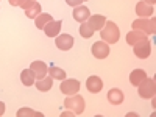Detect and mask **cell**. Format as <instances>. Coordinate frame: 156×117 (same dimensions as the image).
Returning a JSON list of instances; mask_svg holds the SVG:
<instances>
[{"label":"cell","mask_w":156,"mask_h":117,"mask_svg":"<svg viewBox=\"0 0 156 117\" xmlns=\"http://www.w3.org/2000/svg\"><path fill=\"white\" fill-rule=\"evenodd\" d=\"M100 36L101 41H105L106 44H115L120 39V30L117 27V23H114L112 20H106V23L100 30Z\"/></svg>","instance_id":"1"},{"label":"cell","mask_w":156,"mask_h":117,"mask_svg":"<svg viewBox=\"0 0 156 117\" xmlns=\"http://www.w3.org/2000/svg\"><path fill=\"white\" fill-rule=\"evenodd\" d=\"M64 106L67 109H70L72 112H75V115H80L84 112L86 103H84V98L81 95L73 94V95H67V98L64 100Z\"/></svg>","instance_id":"2"},{"label":"cell","mask_w":156,"mask_h":117,"mask_svg":"<svg viewBox=\"0 0 156 117\" xmlns=\"http://www.w3.org/2000/svg\"><path fill=\"white\" fill-rule=\"evenodd\" d=\"M133 30H140L144 31L147 36L148 34H154L156 28H154V17L148 19V17H140V19H136L133 23H131Z\"/></svg>","instance_id":"3"},{"label":"cell","mask_w":156,"mask_h":117,"mask_svg":"<svg viewBox=\"0 0 156 117\" xmlns=\"http://www.w3.org/2000/svg\"><path fill=\"white\" fill-rule=\"evenodd\" d=\"M137 90H139V95L142 98H154V94H156V83L153 78H145L139 86H137Z\"/></svg>","instance_id":"4"},{"label":"cell","mask_w":156,"mask_h":117,"mask_svg":"<svg viewBox=\"0 0 156 117\" xmlns=\"http://www.w3.org/2000/svg\"><path fill=\"white\" fill-rule=\"evenodd\" d=\"M133 51H134V55L139 58V59H145L150 56L151 53V44H150V39L145 37V39H142V41H139L137 44L133 45Z\"/></svg>","instance_id":"5"},{"label":"cell","mask_w":156,"mask_h":117,"mask_svg":"<svg viewBox=\"0 0 156 117\" xmlns=\"http://www.w3.org/2000/svg\"><path fill=\"white\" fill-rule=\"evenodd\" d=\"M61 92L64 95H73V94H78V90H80V81L75 80V78H64L61 81Z\"/></svg>","instance_id":"6"},{"label":"cell","mask_w":156,"mask_h":117,"mask_svg":"<svg viewBox=\"0 0 156 117\" xmlns=\"http://www.w3.org/2000/svg\"><path fill=\"white\" fill-rule=\"evenodd\" d=\"M90 51H92L94 58L97 59H105L109 56V44H106L105 41H98L92 45V48H90Z\"/></svg>","instance_id":"7"},{"label":"cell","mask_w":156,"mask_h":117,"mask_svg":"<svg viewBox=\"0 0 156 117\" xmlns=\"http://www.w3.org/2000/svg\"><path fill=\"white\" fill-rule=\"evenodd\" d=\"M55 45H56L59 50H62V51H67V50H70L72 45H73V37H72L70 34H67V33L58 34V36L55 37Z\"/></svg>","instance_id":"8"},{"label":"cell","mask_w":156,"mask_h":117,"mask_svg":"<svg viewBox=\"0 0 156 117\" xmlns=\"http://www.w3.org/2000/svg\"><path fill=\"white\" fill-rule=\"evenodd\" d=\"M86 89L89 90V92H92V94L101 92V89H103V81H101V78L97 76V75H90L87 80H86Z\"/></svg>","instance_id":"9"},{"label":"cell","mask_w":156,"mask_h":117,"mask_svg":"<svg viewBox=\"0 0 156 117\" xmlns=\"http://www.w3.org/2000/svg\"><path fill=\"white\" fill-rule=\"evenodd\" d=\"M30 70L34 73L36 80H41L45 75H48V67L44 61H33L31 66H30Z\"/></svg>","instance_id":"10"},{"label":"cell","mask_w":156,"mask_h":117,"mask_svg":"<svg viewBox=\"0 0 156 117\" xmlns=\"http://www.w3.org/2000/svg\"><path fill=\"white\" fill-rule=\"evenodd\" d=\"M72 16H73V19H75L76 22H87V19L90 17V11H89L87 6L80 5V6H75V8H73Z\"/></svg>","instance_id":"11"},{"label":"cell","mask_w":156,"mask_h":117,"mask_svg":"<svg viewBox=\"0 0 156 117\" xmlns=\"http://www.w3.org/2000/svg\"><path fill=\"white\" fill-rule=\"evenodd\" d=\"M61 25H62L61 20H51V22H48V23L45 25L42 30H44L45 36H48V37H56V36L59 34V31H61Z\"/></svg>","instance_id":"12"},{"label":"cell","mask_w":156,"mask_h":117,"mask_svg":"<svg viewBox=\"0 0 156 117\" xmlns=\"http://www.w3.org/2000/svg\"><path fill=\"white\" fill-rule=\"evenodd\" d=\"M87 23L94 31H100L103 28V25L106 23V17L101 16V14H94V16L90 14V17L87 19Z\"/></svg>","instance_id":"13"},{"label":"cell","mask_w":156,"mask_h":117,"mask_svg":"<svg viewBox=\"0 0 156 117\" xmlns=\"http://www.w3.org/2000/svg\"><path fill=\"white\" fill-rule=\"evenodd\" d=\"M153 12H154L153 5L145 3L144 0L136 5V14H137L139 17H150V16H153Z\"/></svg>","instance_id":"14"},{"label":"cell","mask_w":156,"mask_h":117,"mask_svg":"<svg viewBox=\"0 0 156 117\" xmlns=\"http://www.w3.org/2000/svg\"><path fill=\"white\" fill-rule=\"evenodd\" d=\"M145 37H148L144 31H140V30H131L128 34H126V44L128 45H134V44H137L139 41H142V39H145Z\"/></svg>","instance_id":"15"},{"label":"cell","mask_w":156,"mask_h":117,"mask_svg":"<svg viewBox=\"0 0 156 117\" xmlns=\"http://www.w3.org/2000/svg\"><path fill=\"white\" fill-rule=\"evenodd\" d=\"M34 86L37 87V90H41V92H48V90L51 89V86H53V78H51L50 75H45L44 78H41V80L34 81Z\"/></svg>","instance_id":"16"},{"label":"cell","mask_w":156,"mask_h":117,"mask_svg":"<svg viewBox=\"0 0 156 117\" xmlns=\"http://www.w3.org/2000/svg\"><path fill=\"white\" fill-rule=\"evenodd\" d=\"M147 78V73H145V70H142V69H134L131 73H129V83H131L133 86H139L142 81H144Z\"/></svg>","instance_id":"17"},{"label":"cell","mask_w":156,"mask_h":117,"mask_svg":"<svg viewBox=\"0 0 156 117\" xmlns=\"http://www.w3.org/2000/svg\"><path fill=\"white\" fill-rule=\"evenodd\" d=\"M106 97H108V101L111 103V105H120V103L123 101V92L117 87H112Z\"/></svg>","instance_id":"18"},{"label":"cell","mask_w":156,"mask_h":117,"mask_svg":"<svg viewBox=\"0 0 156 117\" xmlns=\"http://www.w3.org/2000/svg\"><path fill=\"white\" fill-rule=\"evenodd\" d=\"M20 81H22L23 86H33L34 81H36V76L30 69H23L20 72Z\"/></svg>","instance_id":"19"},{"label":"cell","mask_w":156,"mask_h":117,"mask_svg":"<svg viewBox=\"0 0 156 117\" xmlns=\"http://www.w3.org/2000/svg\"><path fill=\"white\" fill-rule=\"evenodd\" d=\"M53 20V17H51V14H45V12H41L36 19H34V25H36V28L37 30H42L45 25L48 23V22H51Z\"/></svg>","instance_id":"20"},{"label":"cell","mask_w":156,"mask_h":117,"mask_svg":"<svg viewBox=\"0 0 156 117\" xmlns=\"http://www.w3.org/2000/svg\"><path fill=\"white\" fill-rule=\"evenodd\" d=\"M17 117H44L42 112H39V111H34L31 108H20L17 112H16Z\"/></svg>","instance_id":"21"},{"label":"cell","mask_w":156,"mask_h":117,"mask_svg":"<svg viewBox=\"0 0 156 117\" xmlns=\"http://www.w3.org/2000/svg\"><path fill=\"white\" fill-rule=\"evenodd\" d=\"M48 75L53 78V80H59V81H62L64 78H66V72H64L61 67H56V66H51L48 69Z\"/></svg>","instance_id":"22"},{"label":"cell","mask_w":156,"mask_h":117,"mask_svg":"<svg viewBox=\"0 0 156 117\" xmlns=\"http://www.w3.org/2000/svg\"><path fill=\"white\" fill-rule=\"evenodd\" d=\"M41 11H42L41 5H39L37 2H34V5H33L28 11H25V16H27L28 19H36L39 14H41Z\"/></svg>","instance_id":"23"},{"label":"cell","mask_w":156,"mask_h":117,"mask_svg":"<svg viewBox=\"0 0 156 117\" xmlns=\"http://www.w3.org/2000/svg\"><path fill=\"white\" fill-rule=\"evenodd\" d=\"M94 33H95V31L89 27V23H87V22H81V25H80V34H81V37L89 39V37H92Z\"/></svg>","instance_id":"24"},{"label":"cell","mask_w":156,"mask_h":117,"mask_svg":"<svg viewBox=\"0 0 156 117\" xmlns=\"http://www.w3.org/2000/svg\"><path fill=\"white\" fill-rule=\"evenodd\" d=\"M34 2H36V0H23V2L20 3V8H22L23 11H28V9L34 5Z\"/></svg>","instance_id":"25"},{"label":"cell","mask_w":156,"mask_h":117,"mask_svg":"<svg viewBox=\"0 0 156 117\" xmlns=\"http://www.w3.org/2000/svg\"><path fill=\"white\" fill-rule=\"evenodd\" d=\"M83 2H84V0H66V3H67L69 6H73V8H75V6H80Z\"/></svg>","instance_id":"26"},{"label":"cell","mask_w":156,"mask_h":117,"mask_svg":"<svg viewBox=\"0 0 156 117\" xmlns=\"http://www.w3.org/2000/svg\"><path fill=\"white\" fill-rule=\"evenodd\" d=\"M9 2V5H12V6H20V3L23 2V0H8Z\"/></svg>","instance_id":"27"},{"label":"cell","mask_w":156,"mask_h":117,"mask_svg":"<svg viewBox=\"0 0 156 117\" xmlns=\"http://www.w3.org/2000/svg\"><path fill=\"white\" fill-rule=\"evenodd\" d=\"M75 115V112H72L70 109L69 111H64V112H61V117H73Z\"/></svg>","instance_id":"28"},{"label":"cell","mask_w":156,"mask_h":117,"mask_svg":"<svg viewBox=\"0 0 156 117\" xmlns=\"http://www.w3.org/2000/svg\"><path fill=\"white\" fill-rule=\"evenodd\" d=\"M3 114H5V103L0 101V117H2Z\"/></svg>","instance_id":"29"},{"label":"cell","mask_w":156,"mask_h":117,"mask_svg":"<svg viewBox=\"0 0 156 117\" xmlns=\"http://www.w3.org/2000/svg\"><path fill=\"white\" fill-rule=\"evenodd\" d=\"M145 3H148V5H154L156 3V0H144Z\"/></svg>","instance_id":"30"},{"label":"cell","mask_w":156,"mask_h":117,"mask_svg":"<svg viewBox=\"0 0 156 117\" xmlns=\"http://www.w3.org/2000/svg\"><path fill=\"white\" fill-rule=\"evenodd\" d=\"M84 2H87V0H84Z\"/></svg>","instance_id":"31"}]
</instances>
